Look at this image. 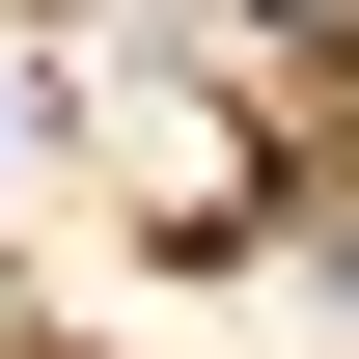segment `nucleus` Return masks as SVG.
Wrapping results in <instances>:
<instances>
[{
	"mask_svg": "<svg viewBox=\"0 0 359 359\" xmlns=\"http://www.w3.org/2000/svg\"><path fill=\"white\" fill-rule=\"evenodd\" d=\"M0 332H28V276H0Z\"/></svg>",
	"mask_w": 359,
	"mask_h": 359,
	"instance_id": "1",
	"label": "nucleus"
}]
</instances>
